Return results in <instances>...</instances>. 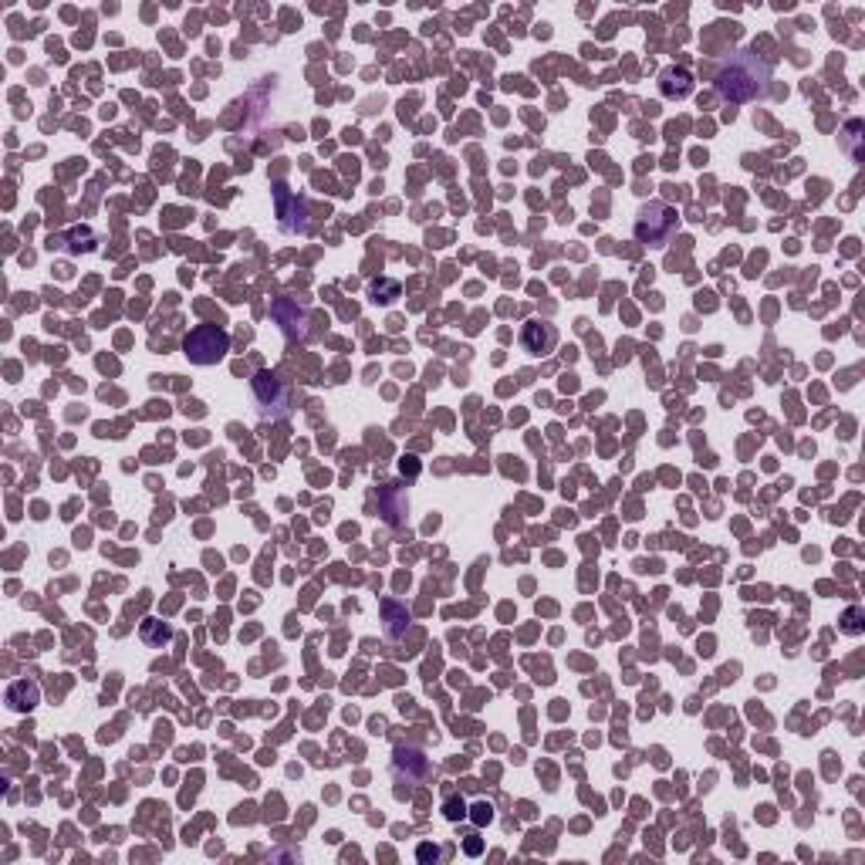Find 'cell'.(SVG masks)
<instances>
[{"label": "cell", "mask_w": 865, "mask_h": 865, "mask_svg": "<svg viewBox=\"0 0 865 865\" xmlns=\"http://www.w3.org/2000/svg\"><path fill=\"white\" fill-rule=\"evenodd\" d=\"M771 65L757 58V51H734L717 71V92L730 102H751L768 92Z\"/></svg>", "instance_id": "1"}, {"label": "cell", "mask_w": 865, "mask_h": 865, "mask_svg": "<svg viewBox=\"0 0 865 865\" xmlns=\"http://www.w3.org/2000/svg\"><path fill=\"white\" fill-rule=\"evenodd\" d=\"M230 349V335L217 325H200L183 338V352L190 355L196 365L220 362Z\"/></svg>", "instance_id": "2"}, {"label": "cell", "mask_w": 865, "mask_h": 865, "mask_svg": "<svg viewBox=\"0 0 865 865\" xmlns=\"http://www.w3.org/2000/svg\"><path fill=\"white\" fill-rule=\"evenodd\" d=\"M673 230H676V213L670 207H663V203H653V207L642 210V217L636 224V237L646 240V244L663 247Z\"/></svg>", "instance_id": "3"}, {"label": "cell", "mask_w": 865, "mask_h": 865, "mask_svg": "<svg viewBox=\"0 0 865 865\" xmlns=\"http://www.w3.org/2000/svg\"><path fill=\"white\" fill-rule=\"evenodd\" d=\"M254 392H257V403H261L264 416L278 419V416H288L291 413V396H288V386L271 376V372H261V376L254 379Z\"/></svg>", "instance_id": "4"}, {"label": "cell", "mask_w": 865, "mask_h": 865, "mask_svg": "<svg viewBox=\"0 0 865 865\" xmlns=\"http://www.w3.org/2000/svg\"><path fill=\"white\" fill-rule=\"evenodd\" d=\"M555 328L551 325H541V321H531L528 328H524V349L528 352H534V355H541V352H548L551 345H555Z\"/></svg>", "instance_id": "5"}, {"label": "cell", "mask_w": 865, "mask_h": 865, "mask_svg": "<svg viewBox=\"0 0 865 865\" xmlns=\"http://www.w3.org/2000/svg\"><path fill=\"white\" fill-rule=\"evenodd\" d=\"M659 88L670 98H683V95H690L693 78H690V71H683V68H666L663 78H659Z\"/></svg>", "instance_id": "6"}, {"label": "cell", "mask_w": 865, "mask_h": 865, "mask_svg": "<svg viewBox=\"0 0 865 865\" xmlns=\"http://www.w3.org/2000/svg\"><path fill=\"white\" fill-rule=\"evenodd\" d=\"M474 811H477V815H474L477 822H490V805H477Z\"/></svg>", "instance_id": "7"}]
</instances>
